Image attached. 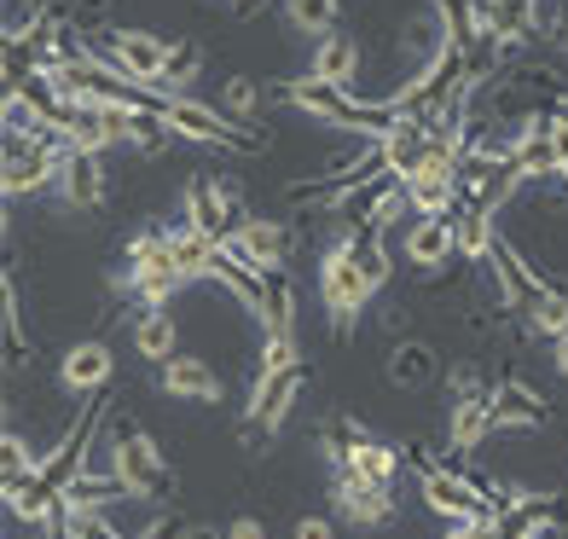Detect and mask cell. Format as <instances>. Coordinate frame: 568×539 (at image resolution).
I'll use <instances>...</instances> for the list:
<instances>
[{
  "mask_svg": "<svg viewBox=\"0 0 568 539\" xmlns=\"http://www.w3.org/2000/svg\"><path fill=\"white\" fill-rule=\"evenodd\" d=\"M557 174H562V180H568V169H557Z\"/></svg>",
  "mask_w": 568,
  "mask_h": 539,
  "instance_id": "obj_37",
  "label": "cell"
},
{
  "mask_svg": "<svg viewBox=\"0 0 568 539\" xmlns=\"http://www.w3.org/2000/svg\"><path fill=\"white\" fill-rule=\"evenodd\" d=\"M221 539H267V528L262 522H255V517H239V522H232Z\"/></svg>",
  "mask_w": 568,
  "mask_h": 539,
  "instance_id": "obj_34",
  "label": "cell"
},
{
  "mask_svg": "<svg viewBox=\"0 0 568 539\" xmlns=\"http://www.w3.org/2000/svg\"><path fill=\"white\" fill-rule=\"evenodd\" d=\"M481 395H494V389H487V377H481V366H453V372H447V406L481 400Z\"/></svg>",
  "mask_w": 568,
  "mask_h": 539,
  "instance_id": "obj_32",
  "label": "cell"
},
{
  "mask_svg": "<svg viewBox=\"0 0 568 539\" xmlns=\"http://www.w3.org/2000/svg\"><path fill=\"white\" fill-rule=\"evenodd\" d=\"M203 75V47L197 41H174V53H169V64H163V75H158V93L163 99H180L192 82Z\"/></svg>",
  "mask_w": 568,
  "mask_h": 539,
  "instance_id": "obj_25",
  "label": "cell"
},
{
  "mask_svg": "<svg viewBox=\"0 0 568 539\" xmlns=\"http://www.w3.org/2000/svg\"><path fill=\"white\" fill-rule=\"evenodd\" d=\"M406 186V203H412V215H453L464 192H458V174L447 169H418L412 180H400Z\"/></svg>",
  "mask_w": 568,
  "mask_h": 539,
  "instance_id": "obj_18",
  "label": "cell"
},
{
  "mask_svg": "<svg viewBox=\"0 0 568 539\" xmlns=\"http://www.w3.org/2000/svg\"><path fill=\"white\" fill-rule=\"evenodd\" d=\"M221 111H226L232 122L255 128V116H262V88H255L250 75H226V88H221Z\"/></svg>",
  "mask_w": 568,
  "mask_h": 539,
  "instance_id": "obj_31",
  "label": "cell"
},
{
  "mask_svg": "<svg viewBox=\"0 0 568 539\" xmlns=\"http://www.w3.org/2000/svg\"><path fill=\"white\" fill-rule=\"evenodd\" d=\"M406 262L424 267V273L458 262V210L453 215H418V221H412L406 226Z\"/></svg>",
  "mask_w": 568,
  "mask_h": 539,
  "instance_id": "obj_11",
  "label": "cell"
},
{
  "mask_svg": "<svg viewBox=\"0 0 568 539\" xmlns=\"http://www.w3.org/2000/svg\"><path fill=\"white\" fill-rule=\"evenodd\" d=\"M551 348H557V354H551V359H557V372L568 377V337H562V343H551Z\"/></svg>",
  "mask_w": 568,
  "mask_h": 539,
  "instance_id": "obj_36",
  "label": "cell"
},
{
  "mask_svg": "<svg viewBox=\"0 0 568 539\" xmlns=\"http://www.w3.org/2000/svg\"><path fill=\"white\" fill-rule=\"evenodd\" d=\"M337 12H343V0H284V18H291V30H307L314 41L337 30Z\"/></svg>",
  "mask_w": 568,
  "mask_h": 539,
  "instance_id": "obj_30",
  "label": "cell"
},
{
  "mask_svg": "<svg viewBox=\"0 0 568 539\" xmlns=\"http://www.w3.org/2000/svg\"><path fill=\"white\" fill-rule=\"evenodd\" d=\"M523 319H528L534 337L562 343V337H568V291H562V285H557V291H539V296L523 307Z\"/></svg>",
  "mask_w": 568,
  "mask_h": 539,
  "instance_id": "obj_24",
  "label": "cell"
},
{
  "mask_svg": "<svg viewBox=\"0 0 568 539\" xmlns=\"http://www.w3.org/2000/svg\"><path fill=\"white\" fill-rule=\"evenodd\" d=\"M111 372H116V354H111V343H99V337L70 343L59 354V389L64 395H99V389H111Z\"/></svg>",
  "mask_w": 568,
  "mask_h": 539,
  "instance_id": "obj_10",
  "label": "cell"
},
{
  "mask_svg": "<svg viewBox=\"0 0 568 539\" xmlns=\"http://www.w3.org/2000/svg\"><path fill=\"white\" fill-rule=\"evenodd\" d=\"M494 429V395H481V400H458L447 406V447L458 458H470L481 447V435Z\"/></svg>",
  "mask_w": 568,
  "mask_h": 539,
  "instance_id": "obj_19",
  "label": "cell"
},
{
  "mask_svg": "<svg viewBox=\"0 0 568 539\" xmlns=\"http://www.w3.org/2000/svg\"><path fill=\"white\" fill-rule=\"evenodd\" d=\"M278 99L284 105L307 111L314 122H331V128H348V134H359L366 145H383L395 134L400 111L383 99V105H366V99H354L348 88H331V82H314V75H296V82H278Z\"/></svg>",
  "mask_w": 568,
  "mask_h": 539,
  "instance_id": "obj_1",
  "label": "cell"
},
{
  "mask_svg": "<svg viewBox=\"0 0 568 539\" xmlns=\"http://www.w3.org/2000/svg\"><path fill=\"white\" fill-rule=\"evenodd\" d=\"M99 424H105V400H88V413H75L64 441L53 452H41V481L59 487V494H70L75 481L88 476V447L99 441Z\"/></svg>",
  "mask_w": 568,
  "mask_h": 539,
  "instance_id": "obj_6",
  "label": "cell"
},
{
  "mask_svg": "<svg viewBox=\"0 0 568 539\" xmlns=\"http://www.w3.org/2000/svg\"><path fill=\"white\" fill-rule=\"evenodd\" d=\"M400 465H406V452H400V447H389V441H366V447H359V452L348 458V470L372 476V481H383V487H395Z\"/></svg>",
  "mask_w": 568,
  "mask_h": 539,
  "instance_id": "obj_29",
  "label": "cell"
},
{
  "mask_svg": "<svg viewBox=\"0 0 568 539\" xmlns=\"http://www.w3.org/2000/svg\"><path fill=\"white\" fill-rule=\"evenodd\" d=\"M494 238H499L494 210H481L476 197H464L458 203V262H487V255H494Z\"/></svg>",
  "mask_w": 568,
  "mask_h": 539,
  "instance_id": "obj_22",
  "label": "cell"
},
{
  "mask_svg": "<svg viewBox=\"0 0 568 539\" xmlns=\"http://www.w3.org/2000/svg\"><path fill=\"white\" fill-rule=\"evenodd\" d=\"M331 505H337V517L343 522H354V528H383L395 517V494L383 481H372V476H359V470H337L331 476Z\"/></svg>",
  "mask_w": 568,
  "mask_h": 539,
  "instance_id": "obj_9",
  "label": "cell"
},
{
  "mask_svg": "<svg viewBox=\"0 0 568 539\" xmlns=\"http://www.w3.org/2000/svg\"><path fill=\"white\" fill-rule=\"evenodd\" d=\"M169 233H174V273H180V285H192V278H210L215 273V238H203L197 233V226H186V221H180V226H169Z\"/></svg>",
  "mask_w": 568,
  "mask_h": 539,
  "instance_id": "obj_23",
  "label": "cell"
},
{
  "mask_svg": "<svg viewBox=\"0 0 568 539\" xmlns=\"http://www.w3.org/2000/svg\"><path fill=\"white\" fill-rule=\"evenodd\" d=\"M447 539H499V522H453Z\"/></svg>",
  "mask_w": 568,
  "mask_h": 539,
  "instance_id": "obj_33",
  "label": "cell"
},
{
  "mask_svg": "<svg viewBox=\"0 0 568 539\" xmlns=\"http://www.w3.org/2000/svg\"><path fill=\"white\" fill-rule=\"evenodd\" d=\"M516 186H523V169H516L510 157H505V163H494V157H487V174H481V186H476L470 197L481 203V210H494V215H499L505 203L516 197Z\"/></svg>",
  "mask_w": 568,
  "mask_h": 539,
  "instance_id": "obj_27",
  "label": "cell"
},
{
  "mask_svg": "<svg viewBox=\"0 0 568 539\" xmlns=\"http://www.w3.org/2000/svg\"><path fill=\"white\" fill-rule=\"evenodd\" d=\"M169 128H174V140H197V145H221V151H262V134L244 122H232L221 105H203V99L192 93H180L163 105Z\"/></svg>",
  "mask_w": 568,
  "mask_h": 539,
  "instance_id": "obj_4",
  "label": "cell"
},
{
  "mask_svg": "<svg viewBox=\"0 0 568 539\" xmlns=\"http://www.w3.org/2000/svg\"><path fill=\"white\" fill-rule=\"evenodd\" d=\"M244 221H250V210H244V192L232 186V180H221V174H192L186 180V226H197L203 238L226 244Z\"/></svg>",
  "mask_w": 568,
  "mask_h": 539,
  "instance_id": "obj_5",
  "label": "cell"
},
{
  "mask_svg": "<svg viewBox=\"0 0 568 539\" xmlns=\"http://www.w3.org/2000/svg\"><path fill=\"white\" fill-rule=\"evenodd\" d=\"M59 192L70 210H99L105 203V157L99 151H70L59 169Z\"/></svg>",
  "mask_w": 568,
  "mask_h": 539,
  "instance_id": "obj_14",
  "label": "cell"
},
{
  "mask_svg": "<svg viewBox=\"0 0 568 539\" xmlns=\"http://www.w3.org/2000/svg\"><path fill=\"white\" fill-rule=\"evenodd\" d=\"M30 476H41V458L30 452V441L18 429H7L0 435V487H23Z\"/></svg>",
  "mask_w": 568,
  "mask_h": 539,
  "instance_id": "obj_28",
  "label": "cell"
},
{
  "mask_svg": "<svg viewBox=\"0 0 568 539\" xmlns=\"http://www.w3.org/2000/svg\"><path fill=\"white\" fill-rule=\"evenodd\" d=\"M0 494H7L12 522H30V528H47L59 517V505H64V494H59V487H47L41 476H30L23 487H0Z\"/></svg>",
  "mask_w": 568,
  "mask_h": 539,
  "instance_id": "obj_21",
  "label": "cell"
},
{
  "mask_svg": "<svg viewBox=\"0 0 568 539\" xmlns=\"http://www.w3.org/2000/svg\"><path fill=\"white\" fill-rule=\"evenodd\" d=\"M383 372H389L395 389H429V383L442 377V354H435L424 337H400V343H389Z\"/></svg>",
  "mask_w": 568,
  "mask_h": 539,
  "instance_id": "obj_15",
  "label": "cell"
},
{
  "mask_svg": "<svg viewBox=\"0 0 568 539\" xmlns=\"http://www.w3.org/2000/svg\"><path fill=\"white\" fill-rule=\"evenodd\" d=\"M291 244H296V238H291V226L273 221V215H250L239 233L226 238V250L239 255L244 267H255L262 278H278L284 267H291Z\"/></svg>",
  "mask_w": 568,
  "mask_h": 539,
  "instance_id": "obj_8",
  "label": "cell"
},
{
  "mask_svg": "<svg viewBox=\"0 0 568 539\" xmlns=\"http://www.w3.org/2000/svg\"><path fill=\"white\" fill-rule=\"evenodd\" d=\"M128 337H134V354L140 359H158V366H169V359L180 354V325H174L169 307H145Z\"/></svg>",
  "mask_w": 568,
  "mask_h": 539,
  "instance_id": "obj_20",
  "label": "cell"
},
{
  "mask_svg": "<svg viewBox=\"0 0 568 539\" xmlns=\"http://www.w3.org/2000/svg\"><path fill=\"white\" fill-rule=\"evenodd\" d=\"M359 233H366V226H343L337 244L320 255V302H325L331 325H337V337H348L354 319L366 314L372 296H377L372 278L359 273Z\"/></svg>",
  "mask_w": 568,
  "mask_h": 539,
  "instance_id": "obj_2",
  "label": "cell"
},
{
  "mask_svg": "<svg viewBox=\"0 0 568 539\" xmlns=\"http://www.w3.org/2000/svg\"><path fill=\"white\" fill-rule=\"evenodd\" d=\"M296 539H331V522L325 517H302L296 522Z\"/></svg>",
  "mask_w": 568,
  "mask_h": 539,
  "instance_id": "obj_35",
  "label": "cell"
},
{
  "mask_svg": "<svg viewBox=\"0 0 568 539\" xmlns=\"http://www.w3.org/2000/svg\"><path fill=\"white\" fill-rule=\"evenodd\" d=\"M546 424H551V406L528 383H499L494 389V429H546Z\"/></svg>",
  "mask_w": 568,
  "mask_h": 539,
  "instance_id": "obj_16",
  "label": "cell"
},
{
  "mask_svg": "<svg viewBox=\"0 0 568 539\" xmlns=\"http://www.w3.org/2000/svg\"><path fill=\"white\" fill-rule=\"evenodd\" d=\"M424 505L447 522H499L494 505H487V481L464 476V470H435L424 476Z\"/></svg>",
  "mask_w": 568,
  "mask_h": 539,
  "instance_id": "obj_7",
  "label": "cell"
},
{
  "mask_svg": "<svg viewBox=\"0 0 568 539\" xmlns=\"http://www.w3.org/2000/svg\"><path fill=\"white\" fill-rule=\"evenodd\" d=\"M366 441H372V435L359 429V418H343V413H337V418H325V424H320V452H325L337 470H343V465H348V458H354L359 447H366Z\"/></svg>",
  "mask_w": 568,
  "mask_h": 539,
  "instance_id": "obj_26",
  "label": "cell"
},
{
  "mask_svg": "<svg viewBox=\"0 0 568 539\" xmlns=\"http://www.w3.org/2000/svg\"><path fill=\"white\" fill-rule=\"evenodd\" d=\"M163 395L192 400V406H215L221 400V372L210 366V359H197V354H174L163 366Z\"/></svg>",
  "mask_w": 568,
  "mask_h": 539,
  "instance_id": "obj_13",
  "label": "cell"
},
{
  "mask_svg": "<svg viewBox=\"0 0 568 539\" xmlns=\"http://www.w3.org/2000/svg\"><path fill=\"white\" fill-rule=\"evenodd\" d=\"M302 383H307V366H291V372H273V377H255V395H250V424H262L267 435L291 418V406L302 395Z\"/></svg>",
  "mask_w": 568,
  "mask_h": 539,
  "instance_id": "obj_12",
  "label": "cell"
},
{
  "mask_svg": "<svg viewBox=\"0 0 568 539\" xmlns=\"http://www.w3.org/2000/svg\"><path fill=\"white\" fill-rule=\"evenodd\" d=\"M105 429H111V476L134 499H163L174 487V470H169V458L158 452V441L140 429V418L134 413H111Z\"/></svg>",
  "mask_w": 568,
  "mask_h": 539,
  "instance_id": "obj_3",
  "label": "cell"
},
{
  "mask_svg": "<svg viewBox=\"0 0 568 539\" xmlns=\"http://www.w3.org/2000/svg\"><path fill=\"white\" fill-rule=\"evenodd\" d=\"M307 75L314 82H331V88H348L359 75V41L348 30H331L314 41V64H307Z\"/></svg>",
  "mask_w": 568,
  "mask_h": 539,
  "instance_id": "obj_17",
  "label": "cell"
}]
</instances>
